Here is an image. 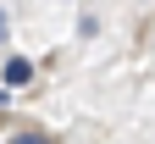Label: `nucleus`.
<instances>
[{
	"label": "nucleus",
	"mask_w": 155,
	"mask_h": 144,
	"mask_svg": "<svg viewBox=\"0 0 155 144\" xmlns=\"http://www.w3.org/2000/svg\"><path fill=\"white\" fill-rule=\"evenodd\" d=\"M28 78H33V61L11 55V61H6V83H28Z\"/></svg>",
	"instance_id": "nucleus-1"
},
{
	"label": "nucleus",
	"mask_w": 155,
	"mask_h": 144,
	"mask_svg": "<svg viewBox=\"0 0 155 144\" xmlns=\"http://www.w3.org/2000/svg\"><path fill=\"white\" fill-rule=\"evenodd\" d=\"M11 144H50V139H45V133H17Z\"/></svg>",
	"instance_id": "nucleus-2"
},
{
	"label": "nucleus",
	"mask_w": 155,
	"mask_h": 144,
	"mask_svg": "<svg viewBox=\"0 0 155 144\" xmlns=\"http://www.w3.org/2000/svg\"><path fill=\"white\" fill-rule=\"evenodd\" d=\"M6 105H11V94H6V89H0V111H6Z\"/></svg>",
	"instance_id": "nucleus-3"
}]
</instances>
